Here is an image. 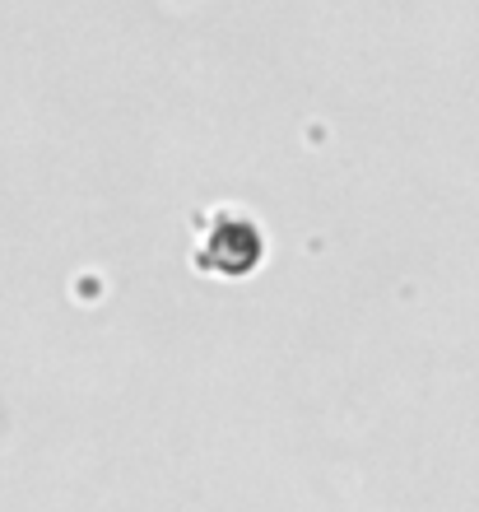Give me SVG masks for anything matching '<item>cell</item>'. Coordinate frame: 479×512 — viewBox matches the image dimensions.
I'll return each mask as SVG.
<instances>
[{
	"label": "cell",
	"mask_w": 479,
	"mask_h": 512,
	"mask_svg": "<svg viewBox=\"0 0 479 512\" xmlns=\"http://www.w3.org/2000/svg\"><path fill=\"white\" fill-rule=\"evenodd\" d=\"M266 256V233L247 210H214V215L200 219V243H196V261L205 275H252Z\"/></svg>",
	"instance_id": "6da1fadb"
}]
</instances>
